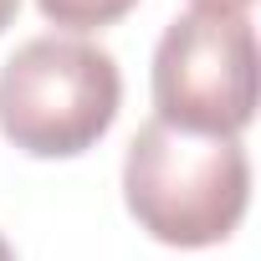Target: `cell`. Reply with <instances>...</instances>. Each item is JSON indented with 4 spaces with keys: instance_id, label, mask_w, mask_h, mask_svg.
Listing matches in <instances>:
<instances>
[{
    "instance_id": "3",
    "label": "cell",
    "mask_w": 261,
    "mask_h": 261,
    "mask_svg": "<svg viewBox=\"0 0 261 261\" xmlns=\"http://www.w3.org/2000/svg\"><path fill=\"white\" fill-rule=\"evenodd\" d=\"M154 118L200 139H241L256 118L251 16H174L154 46Z\"/></svg>"
},
{
    "instance_id": "2",
    "label": "cell",
    "mask_w": 261,
    "mask_h": 261,
    "mask_svg": "<svg viewBox=\"0 0 261 261\" xmlns=\"http://www.w3.org/2000/svg\"><path fill=\"white\" fill-rule=\"evenodd\" d=\"M113 51L82 36H31L0 67V134L31 159H77L118 118Z\"/></svg>"
},
{
    "instance_id": "7",
    "label": "cell",
    "mask_w": 261,
    "mask_h": 261,
    "mask_svg": "<svg viewBox=\"0 0 261 261\" xmlns=\"http://www.w3.org/2000/svg\"><path fill=\"white\" fill-rule=\"evenodd\" d=\"M0 261H16V251H11V241L0 236Z\"/></svg>"
},
{
    "instance_id": "6",
    "label": "cell",
    "mask_w": 261,
    "mask_h": 261,
    "mask_svg": "<svg viewBox=\"0 0 261 261\" xmlns=\"http://www.w3.org/2000/svg\"><path fill=\"white\" fill-rule=\"evenodd\" d=\"M16 11H21V0H0V31L16 21Z\"/></svg>"
},
{
    "instance_id": "1",
    "label": "cell",
    "mask_w": 261,
    "mask_h": 261,
    "mask_svg": "<svg viewBox=\"0 0 261 261\" xmlns=\"http://www.w3.org/2000/svg\"><path fill=\"white\" fill-rule=\"evenodd\" d=\"M123 200L154 241L200 251L220 246L251 200L241 139H200L149 118L123 154Z\"/></svg>"
},
{
    "instance_id": "4",
    "label": "cell",
    "mask_w": 261,
    "mask_h": 261,
    "mask_svg": "<svg viewBox=\"0 0 261 261\" xmlns=\"http://www.w3.org/2000/svg\"><path fill=\"white\" fill-rule=\"evenodd\" d=\"M41 16L51 26H67V31H97V26H113L123 21L139 0H36Z\"/></svg>"
},
{
    "instance_id": "5",
    "label": "cell",
    "mask_w": 261,
    "mask_h": 261,
    "mask_svg": "<svg viewBox=\"0 0 261 261\" xmlns=\"http://www.w3.org/2000/svg\"><path fill=\"white\" fill-rule=\"evenodd\" d=\"M195 11H210V16H246L251 0H195Z\"/></svg>"
}]
</instances>
